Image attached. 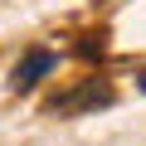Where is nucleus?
Returning <instances> with one entry per match:
<instances>
[{
	"label": "nucleus",
	"instance_id": "obj_1",
	"mask_svg": "<svg viewBox=\"0 0 146 146\" xmlns=\"http://www.w3.org/2000/svg\"><path fill=\"white\" fill-rule=\"evenodd\" d=\"M54 63H58L54 49H44V44H39V49H25V58L10 68V88H15V93H29L39 78H49V73H54Z\"/></svg>",
	"mask_w": 146,
	"mask_h": 146
},
{
	"label": "nucleus",
	"instance_id": "obj_2",
	"mask_svg": "<svg viewBox=\"0 0 146 146\" xmlns=\"http://www.w3.org/2000/svg\"><path fill=\"white\" fill-rule=\"evenodd\" d=\"M112 102V88L107 83H98V78H83L78 88H73V93H63V98H54L49 102V112H83V107H107Z\"/></svg>",
	"mask_w": 146,
	"mask_h": 146
}]
</instances>
